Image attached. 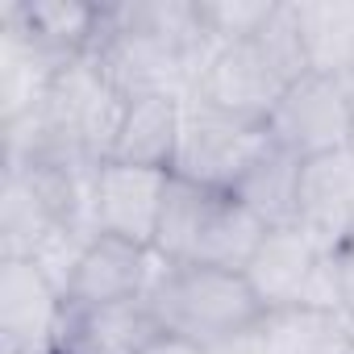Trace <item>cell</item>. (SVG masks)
<instances>
[{"label":"cell","mask_w":354,"mask_h":354,"mask_svg":"<svg viewBox=\"0 0 354 354\" xmlns=\"http://www.w3.org/2000/svg\"><path fill=\"white\" fill-rule=\"evenodd\" d=\"M300 175H304V162L296 154L279 150L267 138L259 158L242 171V180L230 188V196L238 205H246L267 230L296 225V217H300Z\"/></svg>","instance_id":"cell-15"},{"label":"cell","mask_w":354,"mask_h":354,"mask_svg":"<svg viewBox=\"0 0 354 354\" xmlns=\"http://www.w3.org/2000/svg\"><path fill=\"white\" fill-rule=\"evenodd\" d=\"M329 354H354V337H350V325H346V333L333 342V350H329Z\"/></svg>","instance_id":"cell-24"},{"label":"cell","mask_w":354,"mask_h":354,"mask_svg":"<svg viewBox=\"0 0 354 354\" xmlns=\"http://www.w3.org/2000/svg\"><path fill=\"white\" fill-rule=\"evenodd\" d=\"M333 267H337V288H342V313L346 321H354V234L333 246Z\"/></svg>","instance_id":"cell-21"},{"label":"cell","mask_w":354,"mask_h":354,"mask_svg":"<svg viewBox=\"0 0 354 354\" xmlns=\"http://www.w3.org/2000/svg\"><path fill=\"white\" fill-rule=\"evenodd\" d=\"M167 184H171V171L133 167V162H117V158L100 162L96 184H92L96 230L125 238V242H138V246H154Z\"/></svg>","instance_id":"cell-6"},{"label":"cell","mask_w":354,"mask_h":354,"mask_svg":"<svg viewBox=\"0 0 354 354\" xmlns=\"http://www.w3.org/2000/svg\"><path fill=\"white\" fill-rule=\"evenodd\" d=\"M296 225L325 250L342 246L354 234V146L304 162Z\"/></svg>","instance_id":"cell-10"},{"label":"cell","mask_w":354,"mask_h":354,"mask_svg":"<svg viewBox=\"0 0 354 354\" xmlns=\"http://www.w3.org/2000/svg\"><path fill=\"white\" fill-rule=\"evenodd\" d=\"M263 238H267V225H263L246 205H238V201L225 192V196L217 201L213 217H209L205 230H201V242H196L192 263L246 275V267H250L254 250L263 246Z\"/></svg>","instance_id":"cell-18"},{"label":"cell","mask_w":354,"mask_h":354,"mask_svg":"<svg viewBox=\"0 0 354 354\" xmlns=\"http://www.w3.org/2000/svg\"><path fill=\"white\" fill-rule=\"evenodd\" d=\"M308 71L354 75V0H292Z\"/></svg>","instance_id":"cell-16"},{"label":"cell","mask_w":354,"mask_h":354,"mask_svg":"<svg viewBox=\"0 0 354 354\" xmlns=\"http://www.w3.org/2000/svg\"><path fill=\"white\" fill-rule=\"evenodd\" d=\"M180 133H184V96L129 100L125 117H121V133H117L113 158L117 162H133V167L171 171L175 167V150H180Z\"/></svg>","instance_id":"cell-13"},{"label":"cell","mask_w":354,"mask_h":354,"mask_svg":"<svg viewBox=\"0 0 354 354\" xmlns=\"http://www.w3.org/2000/svg\"><path fill=\"white\" fill-rule=\"evenodd\" d=\"M325 246L304 234L300 225H279V230H267L263 246L254 250L250 267H246V283L254 288L259 304L267 313L275 308H300L304 300V288L321 263Z\"/></svg>","instance_id":"cell-11"},{"label":"cell","mask_w":354,"mask_h":354,"mask_svg":"<svg viewBox=\"0 0 354 354\" xmlns=\"http://www.w3.org/2000/svg\"><path fill=\"white\" fill-rule=\"evenodd\" d=\"M267 138L300 162L354 146V100L346 80L317 71L300 75L267 117Z\"/></svg>","instance_id":"cell-5"},{"label":"cell","mask_w":354,"mask_h":354,"mask_svg":"<svg viewBox=\"0 0 354 354\" xmlns=\"http://www.w3.org/2000/svg\"><path fill=\"white\" fill-rule=\"evenodd\" d=\"M100 13L104 5H84V0H9V5H0V21H13L26 38H34L63 63L92 55Z\"/></svg>","instance_id":"cell-12"},{"label":"cell","mask_w":354,"mask_h":354,"mask_svg":"<svg viewBox=\"0 0 354 354\" xmlns=\"http://www.w3.org/2000/svg\"><path fill=\"white\" fill-rule=\"evenodd\" d=\"M158 333L162 329L146 296L117 304H67L50 354H146Z\"/></svg>","instance_id":"cell-8"},{"label":"cell","mask_w":354,"mask_h":354,"mask_svg":"<svg viewBox=\"0 0 354 354\" xmlns=\"http://www.w3.org/2000/svg\"><path fill=\"white\" fill-rule=\"evenodd\" d=\"M346 325H350V337H354V321H346Z\"/></svg>","instance_id":"cell-25"},{"label":"cell","mask_w":354,"mask_h":354,"mask_svg":"<svg viewBox=\"0 0 354 354\" xmlns=\"http://www.w3.org/2000/svg\"><path fill=\"white\" fill-rule=\"evenodd\" d=\"M213 42L201 21L196 0H125L104 5L92 67L125 96H192Z\"/></svg>","instance_id":"cell-1"},{"label":"cell","mask_w":354,"mask_h":354,"mask_svg":"<svg viewBox=\"0 0 354 354\" xmlns=\"http://www.w3.org/2000/svg\"><path fill=\"white\" fill-rule=\"evenodd\" d=\"M263 146H267V125L221 113L201 96H188L184 100V133H180L171 175L230 192L242 180V171L259 158Z\"/></svg>","instance_id":"cell-4"},{"label":"cell","mask_w":354,"mask_h":354,"mask_svg":"<svg viewBox=\"0 0 354 354\" xmlns=\"http://www.w3.org/2000/svg\"><path fill=\"white\" fill-rule=\"evenodd\" d=\"M63 308V292L30 259H0V354H50Z\"/></svg>","instance_id":"cell-7"},{"label":"cell","mask_w":354,"mask_h":354,"mask_svg":"<svg viewBox=\"0 0 354 354\" xmlns=\"http://www.w3.org/2000/svg\"><path fill=\"white\" fill-rule=\"evenodd\" d=\"M221 196L225 192H217V188H205V184L171 175L167 201H162V217H158V234H154V254L167 259V263H192L201 230L213 217Z\"/></svg>","instance_id":"cell-17"},{"label":"cell","mask_w":354,"mask_h":354,"mask_svg":"<svg viewBox=\"0 0 354 354\" xmlns=\"http://www.w3.org/2000/svg\"><path fill=\"white\" fill-rule=\"evenodd\" d=\"M146 354H205V346L184 342V337H171V333H158V337L150 342V350H146Z\"/></svg>","instance_id":"cell-23"},{"label":"cell","mask_w":354,"mask_h":354,"mask_svg":"<svg viewBox=\"0 0 354 354\" xmlns=\"http://www.w3.org/2000/svg\"><path fill=\"white\" fill-rule=\"evenodd\" d=\"M154 246H138L113 234H96L92 246L84 250L75 279L67 288V304H117V300H138L146 296L154 271H158Z\"/></svg>","instance_id":"cell-9"},{"label":"cell","mask_w":354,"mask_h":354,"mask_svg":"<svg viewBox=\"0 0 354 354\" xmlns=\"http://www.w3.org/2000/svg\"><path fill=\"white\" fill-rule=\"evenodd\" d=\"M146 304L162 333L196 346H217L225 337H238L267 317L246 275L167 259L158 263L146 288Z\"/></svg>","instance_id":"cell-3"},{"label":"cell","mask_w":354,"mask_h":354,"mask_svg":"<svg viewBox=\"0 0 354 354\" xmlns=\"http://www.w3.org/2000/svg\"><path fill=\"white\" fill-rule=\"evenodd\" d=\"M259 325H263V321H259ZM259 325L246 329V333H238V337H225V342H217V346H205V354H267Z\"/></svg>","instance_id":"cell-22"},{"label":"cell","mask_w":354,"mask_h":354,"mask_svg":"<svg viewBox=\"0 0 354 354\" xmlns=\"http://www.w3.org/2000/svg\"><path fill=\"white\" fill-rule=\"evenodd\" d=\"M267 354H329L346 333V317L317 308H275L259 325Z\"/></svg>","instance_id":"cell-19"},{"label":"cell","mask_w":354,"mask_h":354,"mask_svg":"<svg viewBox=\"0 0 354 354\" xmlns=\"http://www.w3.org/2000/svg\"><path fill=\"white\" fill-rule=\"evenodd\" d=\"M196 5H201V21H205L213 50H221L230 42L259 34V26L275 9V0H196Z\"/></svg>","instance_id":"cell-20"},{"label":"cell","mask_w":354,"mask_h":354,"mask_svg":"<svg viewBox=\"0 0 354 354\" xmlns=\"http://www.w3.org/2000/svg\"><path fill=\"white\" fill-rule=\"evenodd\" d=\"M67 63L26 38L13 21H0V121H17L34 113L55 88Z\"/></svg>","instance_id":"cell-14"},{"label":"cell","mask_w":354,"mask_h":354,"mask_svg":"<svg viewBox=\"0 0 354 354\" xmlns=\"http://www.w3.org/2000/svg\"><path fill=\"white\" fill-rule=\"evenodd\" d=\"M300 75H308V59L300 42L296 9L292 0H275V9L259 26V34L230 42L209 59L192 96L209 100L221 113L267 125V117Z\"/></svg>","instance_id":"cell-2"}]
</instances>
